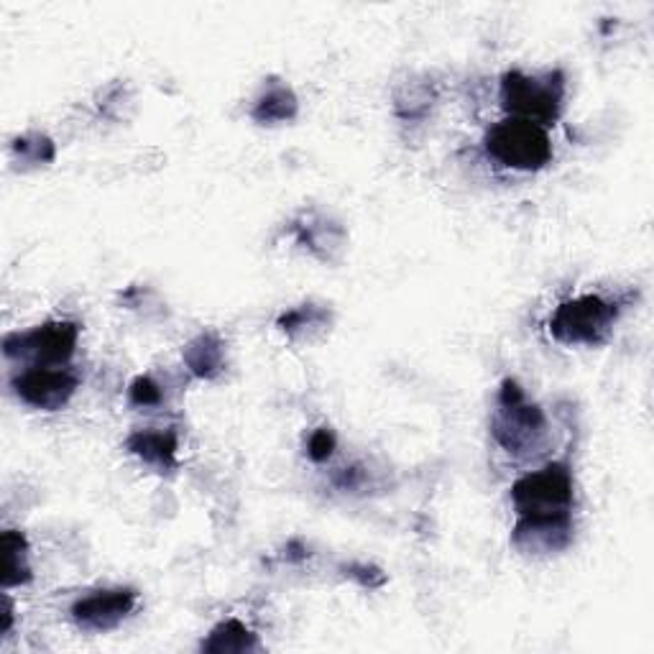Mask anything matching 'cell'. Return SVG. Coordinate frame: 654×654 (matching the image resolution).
Returning a JSON list of instances; mask_svg holds the SVG:
<instances>
[{
  "mask_svg": "<svg viewBox=\"0 0 654 654\" xmlns=\"http://www.w3.org/2000/svg\"><path fill=\"white\" fill-rule=\"evenodd\" d=\"M253 650H259V639L238 619L221 621L213 631H210L205 642H202V652H213V654L253 652Z\"/></svg>",
  "mask_w": 654,
  "mask_h": 654,
  "instance_id": "7c38bea8",
  "label": "cell"
},
{
  "mask_svg": "<svg viewBox=\"0 0 654 654\" xmlns=\"http://www.w3.org/2000/svg\"><path fill=\"white\" fill-rule=\"evenodd\" d=\"M181 359H185L187 368H190L198 379H215L225 368V345L215 332H202L192 343H187Z\"/></svg>",
  "mask_w": 654,
  "mask_h": 654,
  "instance_id": "8fae6325",
  "label": "cell"
},
{
  "mask_svg": "<svg viewBox=\"0 0 654 654\" xmlns=\"http://www.w3.org/2000/svg\"><path fill=\"white\" fill-rule=\"evenodd\" d=\"M619 304L599 294L563 302L550 317V336L565 345H601L612 336Z\"/></svg>",
  "mask_w": 654,
  "mask_h": 654,
  "instance_id": "277c9868",
  "label": "cell"
},
{
  "mask_svg": "<svg viewBox=\"0 0 654 654\" xmlns=\"http://www.w3.org/2000/svg\"><path fill=\"white\" fill-rule=\"evenodd\" d=\"M126 448L138 461L159 470H172L177 465L179 438L172 430H138L126 440Z\"/></svg>",
  "mask_w": 654,
  "mask_h": 654,
  "instance_id": "30bf717a",
  "label": "cell"
},
{
  "mask_svg": "<svg viewBox=\"0 0 654 654\" xmlns=\"http://www.w3.org/2000/svg\"><path fill=\"white\" fill-rule=\"evenodd\" d=\"M3 586H21L32 580V568H28V542L16 529L3 532Z\"/></svg>",
  "mask_w": 654,
  "mask_h": 654,
  "instance_id": "5bb4252c",
  "label": "cell"
},
{
  "mask_svg": "<svg viewBox=\"0 0 654 654\" xmlns=\"http://www.w3.org/2000/svg\"><path fill=\"white\" fill-rule=\"evenodd\" d=\"M300 241L310 251H315L319 259H330L332 251L343 246V228L323 215L307 217V223L300 225Z\"/></svg>",
  "mask_w": 654,
  "mask_h": 654,
  "instance_id": "9a60e30c",
  "label": "cell"
},
{
  "mask_svg": "<svg viewBox=\"0 0 654 654\" xmlns=\"http://www.w3.org/2000/svg\"><path fill=\"white\" fill-rule=\"evenodd\" d=\"M128 397L130 402L136 406H143V410H147V406L162 404V389H159V383L154 379H149V376H138V379L130 383Z\"/></svg>",
  "mask_w": 654,
  "mask_h": 654,
  "instance_id": "ac0fdd59",
  "label": "cell"
},
{
  "mask_svg": "<svg viewBox=\"0 0 654 654\" xmlns=\"http://www.w3.org/2000/svg\"><path fill=\"white\" fill-rule=\"evenodd\" d=\"M325 312L312 307V304H304V307H297L287 315L279 317V327L287 332V336H300L304 330H312V327H319L325 323Z\"/></svg>",
  "mask_w": 654,
  "mask_h": 654,
  "instance_id": "e0dca14e",
  "label": "cell"
},
{
  "mask_svg": "<svg viewBox=\"0 0 654 654\" xmlns=\"http://www.w3.org/2000/svg\"><path fill=\"white\" fill-rule=\"evenodd\" d=\"M410 108L406 111V118H419V115H425L427 111H430L432 105V96L427 92V87L423 85H412L410 87V96L406 98H397V108L402 111V108Z\"/></svg>",
  "mask_w": 654,
  "mask_h": 654,
  "instance_id": "d6986e66",
  "label": "cell"
},
{
  "mask_svg": "<svg viewBox=\"0 0 654 654\" xmlns=\"http://www.w3.org/2000/svg\"><path fill=\"white\" fill-rule=\"evenodd\" d=\"M491 435L506 453L532 455L544 445L548 438V419L540 406L527 402L525 389L517 381L506 379L501 383L496 412L491 417Z\"/></svg>",
  "mask_w": 654,
  "mask_h": 654,
  "instance_id": "6da1fadb",
  "label": "cell"
},
{
  "mask_svg": "<svg viewBox=\"0 0 654 654\" xmlns=\"http://www.w3.org/2000/svg\"><path fill=\"white\" fill-rule=\"evenodd\" d=\"M512 540L521 552H534V555L565 550L573 540V517L570 514H555V517H519Z\"/></svg>",
  "mask_w": 654,
  "mask_h": 654,
  "instance_id": "9c48e42d",
  "label": "cell"
},
{
  "mask_svg": "<svg viewBox=\"0 0 654 654\" xmlns=\"http://www.w3.org/2000/svg\"><path fill=\"white\" fill-rule=\"evenodd\" d=\"M13 154L21 159V164H49L54 159V143L49 136L41 134H26L13 141Z\"/></svg>",
  "mask_w": 654,
  "mask_h": 654,
  "instance_id": "2e32d148",
  "label": "cell"
},
{
  "mask_svg": "<svg viewBox=\"0 0 654 654\" xmlns=\"http://www.w3.org/2000/svg\"><path fill=\"white\" fill-rule=\"evenodd\" d=\"M519 517H555L573 508V474L568 463H548L512 486Z\"/></svg>",
  "mask_w": 654,
  "mask_h": 654,
  "instance_id": "5b68a950",
  "label": "cell"
},
{
  "mask_svg": "<svg viewBox=\"0 0 654 654\" xmlns=\"http://www.w3.org/2000/svg\"><path fill=\"white\" fill-rule=\"evenodd\" d=\"M11 387L34 410L56 412L75 397L77 376L62 366H28L13 376Z\"/></svg>",
  "mask_w": 654,
  "mask_h": 654,
  "instance_id": "52a82bcc",
  "label": "cell"
},
{
  "mask_svg": "<svg viewBox=\"0 0 654 654\" xmlns=\"http://www.w3.org/2000/svg\"><path fill=\"white\" fill-rule=\"evenodd\" d=\"M486 154L514 172H540L552 162L548 130L521 118H504L486 134Z\"/></svg>",
  "mask_w": 654,
  "mask_h": 654,
  "instance_id": "3957f363",
  "label": "cell"
},
{
  "mask_svg": "<svg viewBox=\"0 0 654 654\" xmlns=\"http://www.w3.org/2000/svg\"><path fill=\"white\" fill-rule=\"evenodd\" d=\"M501 108L508 118H521L537 126H548L563 113L565 75L559 70L548 75H527L512 70L501 77Z\"/></svg>",
  "mask_w": 654,
  "mask_h": 654,
  "instance_id": "7a4b0ae2",
  "label": "cell"
},
{
  "mask_svg": "<svg viewBox=\"0 0 654 654\" xmlns=\"http://www.w3.org/2000/svg\"><path fill=\"white\" fill-rule=\"evenodd\" d=\"M79 325L72 319L43 323L28 332H13L5 338L3 351L9 359H26L32 366H64L75 353Z\"/></svg>",
  "mask_w": 654,
  "mask_h": 654,
  "instance_id": "8992f818",
  "label": "cell"
},
{
  "mask_svg": "<svg viewBox=\"0 0 654 654\" xmlns=\"http://www.w3.org/2000/svg\"><path fill=\"white\" fill-rule=\"evenodd\" d=\"M11 624H13V606H11L9 595H5V599H3V629H0V631H3V634H9Z\"/></svg>",
  "mask_w": 654,
  "mask_h": 654,
  "instance_id": "7402d4cb",
  "label": "cell"
},
{
  "mask_svg": "<svg viewBox=\"0 0 654 654\" xmlns=\"http://www.w3.org/2000/svg\"><path fill=\"white\" fill-rule=\"evenodd\" d=\"M138 593L134 588H113V591H98L79 599L72 606V619L85 631H111L134 612Z\"/></svg>",
  "mask_w": 654,
  "mask_h": 654,
  "instance_id": "ba28073f",
  "label": "cell"
},
{
  "mask_svg": "<svg viewBox=\"0 0 654 654\" xmlns=\"http://www.w3.org/2000/svg\"><path fill=\"white\" fill-rule=\"evenodd\" d=\"M297 111H300V103H297V96L289 87L285 85H272L268 90L261 92V98L256 100V105H253V121L256 123H287L292 121Z\"/></svg>",
  "mask_w": 654,
  "mask_h": 654,
  "instance_id": "4fadbf2b",
  "label": "cell"
},
{
  "mask_svg": "<svg viewBox=\"0 0 654 654\" xmlns=\"http://www.w3.org/2000/svg\"><path fill=\"white\" fill-rule=\"evenodd\" d=\"M307 453L312 461H317V463H325L327 457L336 453V435H332V430L323 427V430L312 432L310 442H307Z\"/></svg>",
  "mask_w": 654,
  "mask_h": 654,
  "instance_id": "ffe728a7",
  "label": "cell"
},
{
  "mask_svg": "<svg viewBox=\"0 0 654 654\" xmlns=\"http://www.w3.org/2000/svg\"><path fill=\"white\" fill-rule=\"evenodd\" d=\"M345 576L359 580L363 588H379L383 580H387V578H383L381 570L370 568V565H348Z\"/></svg>",
  "mask_w": 654,
  "mask_h": 654,
  "instance_id": "44dd1931",
  "label": "cell"
}]
</instances>
